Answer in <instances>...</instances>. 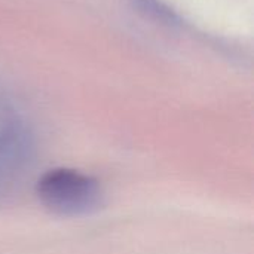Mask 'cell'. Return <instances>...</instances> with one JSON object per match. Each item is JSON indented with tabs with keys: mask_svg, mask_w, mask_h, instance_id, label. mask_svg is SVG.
Returning a JSON list of instances; mask_svg holds the SVG:
<instances>
[{
	"mask_svg": "<svg viewBox=\"0 0 254 254\" xmlns=\"http://www.w3.org/2000/svg\"><path fill=\"white\" fill-rule=\"evenodd\" d=\"M132 4L146 18H150L153 21H159L168 25L180 24V16L177 15V12L171 9L162 0H132Z\"/></svg>",
	"mask_w": 254,
	"mask_h": 254,
	"instance_id": "obj_3",
	"label": "cell"
},
{
	"mask_svg": "<svg viewBox=\"0 0 254 254\" xmlns=\"http://www.w3.org/2000/svg\"><path fill=\"white\" fill-rule=\"evenodd\" d=\"M37 195L45 207L64 216H79L97 208L101 198L100 185L80 171L57 168L37 182Z\"/></svg>",
	"mask_w": 254,
	"mask_h": 254,
	"instance_id": "obj_1",
	"label": "cell"
},
{
	"mask_svg": "<svg viewBox=\"0 0 254 254\" xmlns=\"http://www.w3.org/2000/svg\"><path fill=\"white\" fill-rule=\"evenodd\" d=\"M25 138L13 124L0 125V183L15 176L24 162Z\"/></svg>",
	"mask_w": 254,
	"mask_h": 254,
	"instance_id": "obj_2",
	"label": "cell"
}]
</instances>
